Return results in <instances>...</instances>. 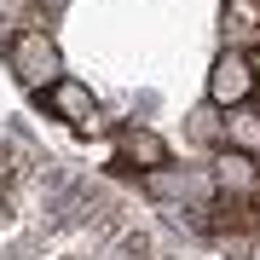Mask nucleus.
<instances>
[{"label":"nucleus","mask_w":260,"mask_h":260,"mask_svg":"<svg viewBox=\"0 0 260 260\" xmlns=\"http://www.w3.org/2000/svg\"><path fill=\"white\" fill-rule=\"evenodd\" d=\"M220 23H225V41H232V52L260 47V0H225Z\"/></svg>","instance_id":"3"},{"label":"nucleus","mask_w":260,"mask_h":260,"mask_svg":"<svg viewBox=\"0 0 260 260\" xmlns=\"http://www.w3.org/2000/svg\"><path fill=\"white\" fill-rule=\"evenodd\" d=\"M121 156H139L145 168H162L168 162V145L156 139V133H145V127H127V133H121Z\"/></svg>","instance_id":"5"},{"label":"nucleus","mask_w":260,"mask_h":260,"mask_svg":"<svg viewBox=\"0 0 260 260\" xmlns=\"http://www.w3.org/2000/svg\"><path fill=\"white\" fill-rule=\"evenodd\" d=\"M254 93V70L243 52H220L214 58V75H208V99L214 104H243Z\"/></svg>","instance_id":"2"},{"label":"nucleus","mask_w":260,"mask_h":260,"mask_svg":"<svg viewBox=\"0 0 260 260\" xmlns=\"http://www.w3.org/2000/svg\"><path fill=\"white\" fill-rule=\"evenodd\" d=\"M58 6H64V0H35V12H47V18H52Z\"/></svg>","instance_id":"7"},{"label":"nucleus","mask_w":260,"mask_h":260,"mask_svg":"<svg viewBox=\"0 0 260 260\" xmlns=\"http://www.w3.org/2000/svg\"><path fill=\"white\" fill-rule=\"evenodd\" d=\"M6 64L23 87H52L58 81V47H52L47 29H18L6 41Z\"/></svg>","instance_id":"1"},{"label":"nucleus","mask_w":260,"mask_h":260,"mask_svg":"<svg viewBox=\"0 0 260 260\" xmlns=\"http://www.w3.org/2000/svg\"><path fill=\"white\" fill-rule=\"evenodd\" d=\"M225 139H232L237 150H260V116L249 110V116H237L232 127H225Z\"/></svg>","instance_id":"6"},{"label":"nucleus","mask_w":260,"mask_h":260,"mask_svg":"<svg viewBox=\"0 0 260 260\" xmlns=\"http://www.w3.org/2000/svg\"><path fill=\"white\" fill-rule=\"evenodd\" d=\"M47 104L64 121H75V127H93V93H87L81 81H52L47 87Z\"/></svg>","instance_id":"4"}]
</instances>
